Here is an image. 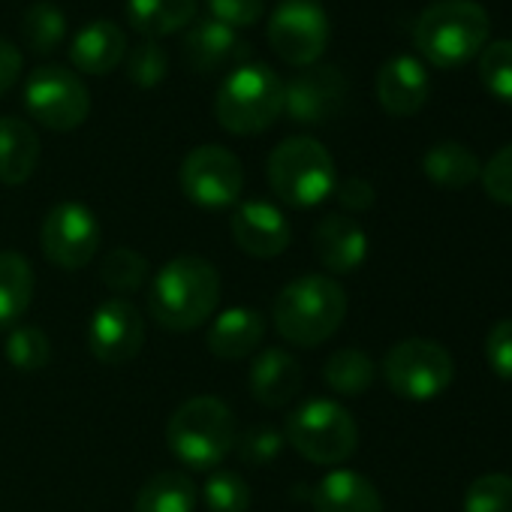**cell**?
<instances>
[{
	"label": "cell",
	"mask_w": 512,
	"mask_h": 512,
	"mask_svg": "<svg viewBox=\"0 0 512 512\" xmlns=\"http://www.w3.org/2000/svg\"><path fill=\"white\" fill-rule=\"evenodd\" d=\"M220 275L202 256H175L151 281L148 314L166 332H193L214 317Z\"/></svg>",
	"instance_id": "cell-1"
},
{
	"label": "cell",
	"mask_w": 512,
	"mask_h": 512,
	"mask_svg": "<svg viewBox=\"0 0 512 512\" xmlns=\"http://www.w3.org/2000/svg\"><path fill=\"white\" fill-rule=\"evenodd\" d=\"M347 317V293L329 275H302L290 281L272 305V323L284 341L314 350L335 338Z\"/></svg>",
	"instance_id": "cell-2"
},
{
	"label": "cell",
	"mask_w": 512,
	"mask_h": 512,
	"mask_svg": "<svg viewBox=\"0 0 512 512\" xmlns=\"http://www.w3.org/2000/svg\"><path fill=\"white\" fill-rule=\"evenodd\" d=\"M488 37L491 19L476 0H434L419 13L413 28L419 55L440 70H458L479 58Z\"/></svg>",
	"instance_id": "cell-3"
},
{
	"label": "cell",
	"mask_w": 512,
	"mask_h": 512,
	"mask_svg": "<svg viewBox=\"0 0 512 512\" xmlns=\"http://www.w3.org/2000/svg\"><path fill=\"white\" fill-rule=\"evenodd\" d=\"M284 115V79L263 64L235 67L214 94V118L232 136L269 130Z\"/></svg>",
	"instance_id": "cell-4"
},
{
	"label": "cell",
	"mask_w": 512,
	"mask_h": 512,
	"mask_svg": "<svg viewBox=\"0 0 512 512\" xmlns=\"http://www.w3.org/2000/svg\"><path fill=\"white\" fill-rule=\"evenodd\" d=\"M235 437V416L214 395H196L184 401L166 422V443L172 455L193 470L217 467L232 452Z\"/></svg>",
	"instance_id": "cell-5"
},
{
	"label": "cell",
	"mask_w": 512,
	"mask_h": 512,
	"mask_svg": "<svg viewBox=\"0 0 512 512\" xmlns=\"http://www.w3.org/2000/svg\"><path fill=\"white\" fill-rule=\"evenodd\" d=\"M272 193L293 208H314L335 193L338 169L329 148L311 136H290L275 145L266 163Z\"/></svg>",
	"instance_id": "cell-6"
},
{
	"label": "cell",
	"mask_w": 512,
	"mask_h": 512,
	"mask_svg": "<svg viewBox=\"0 0 512 512\" xmlns=\"http://www.w3.org/2000/svg\"><path fill=\"white\" fill-rule=\"evenodd\" d=\"M284 440L311 464H344L359 446V425L353 413L332 398H311L299 404L284 425Z\"/></svg>",
	"instance_id": "cell-7"
},
{
	"label": "cell",
	"mask_w": 512,
	"mask_h": 512,
	"mask_svg": "<svg viewBox=\"0 0 512 512\" xmlns=\"http://www.w3.org/2000/svg\"><path fill=\"white\" fill-rule=\"evenodd\" d=\"M383 377L398 398L431 401L452 386L455 359L437 341L407 338L383 356Z\"/></svg>",
	"instance_id": "cell-8"
},
{
	"label": "cell",
	"mask_w": 512,
	"mask_h": 512,
	"mask_svg": "<svg viewBox=\"0 0 512 512\" xmlns=\"http://www.w3.org/2000/svg\"><path fill=\"white\" fill-rule=\"evenodd\" d=\"M25 109L37 124L55 133H70L88 121L91 94L88 85L76 76V70L61 64H43L28 76Z\"/></svg>",
	"instance_id": "cell-9"
},
{
	"label": "cell",
	"mask_w": 512,
	"mask_h": 512,
	"mask_svg": "<svg viewBox=\"0 0 512 512\" xmlns=\"http://www.w3.org/2000/svg\"><path fill=\"white\" fill-rule=\"evenodd\" d=\"M100 238H103V229H100L97 214L85 202H76V199L58 202L46 214L43 229H40L43 256L64 272H79L91 266L100 250Z\"/></svg>",
	"instance_id": "cell-10"
},
{
	"label": "cell",
	"mask_w": 512,
	"mask_h": 512,
	"mask_svg": "<svg viewBox=\"0 0 512 512\" xmlns=\"http://www.w3.org/2000/svg\"><path fill=\"white\" fill-rule=\"evenodd\" d=\"M178 184L193 205L220 211L238 205L244 190V166L223 145H199L181 160Z\"/></svg>",
	"instance_id": "cell-11"
},
{
	"label": "cell",
	"mask_w": 512,
	"mask_h": 512,
	"mask_svg": "<svg viewBox=\"0 0 512 512\" xmlns=\"http://www.w3.org/2000/svg\"><path fill=\"white\" fill-rule=\"evenodd\" d=\"M329 16L317 0H284L269 19V43L281 61L311 67L329 46Z\"/></svg>",
	"instance_id": "cell-12"
},
{
	"label": "cell",
	"mask_w": 512,
	"mask_h": 512,
	"mask_svg": "<svg viewBox=\"0 0 512 512\" xmlns=\"http://www.w3.org/2000/svg\"><path fill=\"white\" fill-rule=\"evenodd\" d=\"M347 76L329 64L302 67L299 76L284 82V115L296 124L317 127L341 115L347 103Z\"/></svg>",
	"instance_id": "cell-13"
},
{
	"label": "cell",
	"mask_w": 512,
	"mask_h": 512,
	"mask_svg": "<svg viewBox=\"0 0 512 512\" xmlns=\"http://www.w3.org/2000/svg\"><path fill=\"white\" fill-rule=\"evenodd\" d=\"M145 344V317L130 299H106L88 326V347L97 362L121 368L139 356Z\"/></svg>",
	"instance_id": "cell-14"
},
{
	"label": "cell",
	"mask_w": 512,
	"mask_h": 512,
	"mask_svg": "<svg viewBox=\"0 0 512 512\" xmlns=\"http://www.w3.org/2000/svg\"><path fill=\"white\" fill-rule=\"evenodd\" d=\"M229 229H232L235 244L247 256H253V260H275V256H281L293 241L287 214L278 205L263 202V199L238 202Z\"/></svg>",
	"instance_id": "cell-15"
},
{
	"label": "cell",
	"mask_w": 512,
	"mask_h": 512,
	"mask_svg": "<svg viewBox=\"0 0 512 512\" xmlns=\"http://www.w3.org/2000/svg\"><path fill=\"white\" fill-rule=\"evenodd\" d=\"M311 241L329 275H353L368 260V232L350 214H326L314 226Z\"/></svg>",
	"instance_id": "cell-16"
},
{
	"label": "cell",
	"mask_w": 512,
	"mask_h": 512,
	"mask_svg": "<svg viewBox=\"0 0 512 512\" xmlns=\"http://www.w3.org/2000/svg\"><path fill=\"white\" fill-rule=\"evenodd\" d=\"M428 91V70L413 55H395L377 70V100L392 118H413L428 103Z\"/></svg>",
	"instance_id": "cell-17"
},
{
	"label": "cell",
	"mask_w": 512,
	"mask_h": 512,
	"mask_svg": "<svg viewBox=\"0 0 512 512\" xmlns=\"http://www.w3.org/2000/svg\"><path fill=\"white\" fill-rule=\"evenodd\" d=\"M250 55V46L238 40V34L217 19H193L190 31L184 34V61L199 73H217L223 67H241Z\"/></svg>",
	"instance_id": "cell-18"
},
{
	"label": "cell",
	"mask_w": 512,
	"mask_h": 512,
	"mask_svg": "<svg viewBox=\"0 0 512 512\" xmlns=\"http://www.w3.org/2000/svg\"><path fill=\"white\" fill-rule=\"evenodd\" d=\"M250 395L263 407H287L302 389V365L287 350H266L253 359L247 371Z\"/></svg>",
	"instance_id": "cell-19"
},
{
	"label": "cell",
	"mask_w": 512,
	"mask_h": 512,
	"mask_svg": "<svg viewBox=\"0 0 512 512\" xmlns=\"http://www.w3.org/2000/svg\"><path fill=\"white\" fill-rule=\"evenodd\" d=\"M127 58V37L109 19H94L76 31L70 43V61L79 73L88 76H109Z\"/></svg>",
	"instance_id": "cell-20"
},
{
	"label": "cell",
	"mask_w": 512,
	"mask_h": 512,
	"mask_svg": "<svg viewBox=\"0 0 512 512\" xmlns=\"http://www.w3.org/2000/svg\"><path fill=\"white\" fill-rule=\"evenodd\" d=\"M266 317L253 308H226L208 329V350L223 362H241L263 344Z\"/></svg>",
	"instance_id": "cell-21"
},
{
	"label": "cell",
	"mask_w": 512,
	"mask_h": 512,
	"mask_svg": "<svg viewBox=\"0 0 512 512\" xmlns=\"http://www.w3.org/2000/svg\"><path fill=\"white\" fill-rule=\"evenodd\" d=\"M314 512H383V497L365 473L341 467L317 482Z\"/></svg>",
	"instance_id": "cell-22"
},
{
	"label": "cell",
	"mask_w": 512,
	"mask_h": 512,
	"mask_svg": "<svg viewBox=\"0 0 512 512\" xmlns=\"http://www.w3.org/2000/svg\"><path fill=\"white\" fill-rule=\"evenodd\" d=\"M40 163V136L37 130L16 115L0 118V184H25Z\"/></svg>",
	"instance_id": "cell-23"
},
{
	"label": "cell",
	"mask_w": 512,
	"mask_h": 512,
	"mask_svg": "<svg viewBox=\"0 0 512 512\" xmlns=\"http://www.w3.org/2000/svg\"><path fill=\"white\" fill-rule=\"evenodd\" d=\"M34 266L16 250H0V332L13 329L34 302Z\"/></svg>",
	"instance_id": "cell-24"
},
{
	"label": "cell",
	"mask_w": 512,
	"mask_h": 512,
	"mask_svg": "<svg viewBox=\"0 0 512 512\" xmlns=\"http://www.w3.org/2000/svg\"><path fill=\"white\" fill-rule=\"evenodd\" d=\"M124 16L145 40H157L193 25L196 0H124Z\"/></svg>",
	"instance_id": "cell-25"
},
{
	"label": "cell",
	"mask_w": 512,
	"mask_h": 512,
	"mask_svg": "<svg viewBox=\"0 0 512 512\" xmlns=\"http://www.w3.org/2000/svg\"><path fill=\"white\" fill-rule=\"evenodd\" d=\"M422 172L431 184H437L443 190H464L479 178L482 163L467 145L446 139V142L431 145L422 154Z\"/></svg>",
	"instance_id": "cell-26"
},
{
	"label": "cell",
	"mask_w": 512,
	"mask_h": 512,
	"mask_svg": "<svg viewBox=\"0 0 512 512\" xmlns=\"http://www.w3.org/2000/svg\"><path fill=\"white\" fill-rule=\"evenodd\" d=\"M196 485L181 470L154 473L136 494V512H193Z\"/></svg>",
	"instance_id": "cell-27"
},
{
	"label": "cell",
	"mask_w": 512,
	"mask_h": 512,
	"mask_svg": "<svg viewBox=\"0 0 512 512\" xmlns=\"http://www.w3.org/2000/svg\"><path fill=\"white\" fill-rule=\"evenodd\" d=\"M323 380L332 392L344 395V398H356V395H365L374 380H377V365L368 353L362 350H338L326 359L323 365Z\"/></svg>",
	"instance_id": "cell-28"
},
{
	"label": "cell",
	"mask_w": 512,
	"mask_h": 512,
	"mask_svg": "<svg viewBox=\"0 0 512 512\" xmlns=\"http://www.w3.org/2000/svg\"><path fill=\"white\" fill-rule=\"evenodd\" d=\"M22 37H25L28 49L37 55L58 49L61 40L67 37L64 10L58 4H52V0H37V4H31L22 16Z\"/></svg>",
	"instance_id": "cell-29"
},
{
	"label": "cell",
	"mask_w": 512,
	"mask_h": 512,
	"mask_svg": "<svg viewBox=\"0 0 512 512\" xmlns=\"http://www.w3.org/2000/svg\"><path fill=\"white\" fill-rule=\"evenodd\" d=\"M148 260L133 247H112L100 263V281L121 299L139 293L148 281Z\"/></svg>",
	"instance_id": "cell-30"
},
{
	"label": "cell",
	"mask_w": 512,
	"mask_h": 512,
	"mask_svg": "<svg viewBox=\"0 0 512 512\" xmlns=\"http://www.w3.org/2000/svg\"><path fill=\"white\" fill-rule=\"evenodd\" d=\"M4 353H7V362L16 371L34 374V371H43L52 362V341L37 326H16L4 341Z\"/></svg>",
	"instance_id": "cell-31"
},
{
	"label": "cell",
	"mask_w": 512,
	"mask_h": 512,
	"mask_svg": "<svg viewBox=\"0 0 512 512\" xmlns=\"http://www.w3.org/2000/svg\"><path fill=\"white\" fill-rule=\"evenodd\" d=\"M479 79L494 100L512 106V40H494L479 52Z\"/></svg>",
	"instance_id": "cell-32"
},
{
	"label": "cell",
	"mask_w": 512,
	"mask_h": 512,
	"mask_svg": "<svg viewBox=\"0 0 512 512\" xmlns=\"http://www.w3.org/2000/svg\"><path fill=\"white\" fill-rule=\"evenodd\" d=\"M464 512H512V476L482 473L464 491Z\"/></svg>",
	"instance_id": "cell-33"
},
{
	"label": "cell",
	"mask_w": 512,
	"mask_h": 512,
	"mask_svg": "<svg viewBox=\"0 0 512 512\" xmlns=\"http://www.w3.org/2000/svg\"><path fill=\"white\" fill-rule=\"evenodd\" d=\"M202 500L208 512H247L250 509V488L232 470H217L202 485Z\"/></svg>",
	"instance_id": "cell-34"
},
{
	"label": "cell",
	"mask_w": 512,
	"mask_h": 512,
	"mask_svg": "<svg viewBox=\"0 0 512 512\" xmlns=\"http://www.w3.org/2000/svg\"><path fill=\"white\" fill-rule=\"evenodd\" d=\"M235 455L238 461L250 464V467H266L272 461L281 458L284 452V434L272 425H253L244 434L235 437Z\"/></svg>",
	"instance_id": "cell-35"
},
{
	"label": "cell",
	"mask_w": 512,
	"mask_h": 512,
	"mask_svg": "<svg viewBox=\"0 0 512 512\" xmlns=\"http://www.w3.org/2000/svg\"><path fill=\"white\" fill-rule=\"evenodd\" d=\"M127 79L148 91L166 79V52L157 40H142L133 52H127Z\"/></svg>",
	"instance_id": "cell-36"
},
{
	"label": "cell",
	"mask_w": 512,
	"mask_h": 512,
	"mask_svg": "<svg viewBox=\"0 0 512 512\" xmlns=\"http://www.w3.org/2000/svg\"><path fill=\"white\" fill-rule=\"evenodd\" d=\"M479 181H482V190L488 199H494L500 205H512V142L485 160Z\"/></svg>",
	"instance_id": "cell-37"
},
{
	"label": "cell",
	"mask_w": 512,
	"mask_h": 512,
	"mask_svg": "<svg viewBox=\"0 0 512 512\" xmlns=\"http://www.w3.org/2000/svg\"><path fill=\"white\" fill-rule=\"evenodd\" d=\"M211 19L220 25L238 31V28H253L266 13V0H205Z\"/></svg>",
	"instance_id": "cell-38"
},
{
	"label": "cell",
	"mask_w": 512,
	"mask_h": 512,
	"mask_svg": "<svg viewBox=\"0 0 512 512\" xmlns=\"http://www.w3.org/2000/svg\"><path fill=\"white\" fill-rule=\"evenodd\" d=\"M485 362L497 377L512 380V317L500 320V323H494L488 329V335H485Z\"/></svg>",
	"instance_id": "cell-39"
},
{
	"label": "cell",
	"mask_w": 512,
	"mask_h": 512,
	"mask_svg": "<svg viewBox=\"0 0 512 512\" xmlns=\"http://www.w3.org/2000/svg\"><path fill=\"white\" fill-rule=\"evenodd\" d=\"M335 196H338L341 208H347V211H353V214L368 211V208H374V202H377L374 184H371L368 178H359V175H350V178H344L341 184H335Z\"/></svg>",
	"instance_id": "cell-40"
},
{
	"label": "cell",
	"mask_w": 512,
	"mask_h": 512,
	"mask_svg": "<svg viewBox=\"0 0 512 512\" xmlns=\"http://www.w3.org/2000/svg\"><path fill=\"white\" fill-rule=\"evenodd\" d=\"M22 76V52L10 43L0 40V97H4Z\"/></svg>",
	"instance_id": "cell-41"
}]
</instances>
